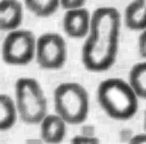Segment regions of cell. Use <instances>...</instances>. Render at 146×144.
Masks as SVG:
<instances>
[{
    "mask_svg": "<svg viewBox=\"0 0 146 144\" xmlns=\"http://www.w3.org/2000/svg\"><path fill=\"white\" fill-rule=\"evenodd\" d=\"M97 101L103 111L112 119L129 120L138 110V96L129 82L111 77L99 83Z\"/></svg>",
    "mask_w": 146,
    "mask_h": 144,
    "instance_id": "cell-1",
    "label": "cell"
},
{
    "mask_svg": "<svg viewBox=\"0 0 146 144\" xmlns=\"http://www.w3.org/2000/svg\"><path fill=\"white\" fill-rule=\"evenodd\" d=\"M54 107L67 125H80L89 115V94L76 82L60 83L54 90Z\"/></svg>",
    "mask_w": 146,
    "mask_h": 144,
    "instance_id": "cell-2",
    "label": "cell"
},
{
    "mask_svg": "<svg viewBox=\"0 0 146 144\" xmlns=\"http://www.w3.org/2000/svg\"><path fill=\"white\" fill-rule=\"evenodd\" d=\"M14 90L19 119L27 125H39L48 115L47 98L40 83L33 77H19Z\"/></svg>",
    "mask_w": 146,
    "mask_h": 144,
    "instance_id": "cell-3",
    "label": "cell"
},
{
    "mask_svg": "<svg viewBox=\"0 0 146 144\" xmlns=\"http://www.w3.org/2000/svg\"><path fill=\"white\" fill-rule=\"evenodd\" d=\"M119 41L88 35L81 50L83 67L92 73L108 70L116 60Z\"/></svg>",
    "mask_w": 146,
    "mask_h": 144,
    "instance_id": "cell-4",
    "label": "cell"
},
{
    "mask_svg": "<svg viewBox=\"0 0 146 144\" xmlns=\"http://www.w3.org/2000/svg\"><path fill=\"white\" fill-rule=\"evenodd\" d=\"M36 37L29 29L8 32L2 42V60L10 66H25L35 59Z\"/></svg>",
    "mask_w": 146,
    "mask_h": 144,
    "instance_id": "cell-5",
    "label": "cell"
},
{
    "mask_svg": "<svg viewBox=\"0 0 146 144\" xmlns=\"http://www.w3.org/2000/svg\"><path fill=\"white\" fill-rule=\"evenodd\" d=\"M35 60L39 67L46 70L63 68L67 60V45L65 39L56 32L42 33L36 39Z\"/></svg>",
    "mask_w": 146,
    "mask_h": 144,
    "instance_id": "cell-6",
    "label": "cell"
},
{
    "mask_svg": "<svg viewBox=\"0 0 146 144\" xmlns=\"http://www.w3.org/2000/svg\"><path fill=\"white\" fill-rule=\"evenodd\" d=\"M121 31V15L114 7H98L90 17L89 35L97 37L120 40Z\"/></svg>",
    "mask_w": 146,
    "mask_h": 144,
    "instance_id": "cell-7",
    "label": "cell"
},
{
    "mask_svg": "<svg viewBox=\"0 0 146 144\" xmlns=\"http://www.w3.org/2000/svg\"><path fill=\"white\" fill-rule=\"evenodd\" d=\"M91 14L83 7L65 10L62 26L65 34L72 39H86L90 32Z\"/></svg>",
    "mask_w": 146,
    "mask_h": 144,
    "instance_id": "cell-8",
    "label": "cell"
},
{
    "mask_svg": "<svg viewBox=\"0 0 146 144\" xmlns=\"http://www.w3.org/2000/svg\"><path fill=\"white\" fill-rule=\"evenodd\" d=\"M40 137L46 143H60L67 133V122L56 112L48 113L40 121Z\"/></svg>",
    "mask_w": 146,
    "mask_h": 144,
    "instance_id": "cell-9",
    "label": "cell"
},
{
    "mask_svg": "<svg viewBox=\"0 0 146 144\" xmlns=\"http://www.w3.org/2000/svg\"><path fill=\"white\" fill-rule=\"evenodd\" d=\"M23 5L18 0H1L0 28L5 32L19 28L23 23Z\"/></svg>",
    "mask_w": 146,
    "mask_h": 144,
    "instance_id": "cell-10",
    "label": "cell"
},
{
    "mask_svg": "<svg viewBox=\"0 0 146 144\" xmlns=\"http://www.w3.org/2000/svg\"><path fill=\"white\" fill-rule=\"evenodd\" d=\"M124 25L131 31L141 32L146 28V6L133 0L124 9Z\"/></svg>",
    "mask_w": 146,
    "mask_h": 144,
    "instance_id": "cell-11",
    "label": "cell"
},
{
    "mask_svg": "<svg viewBox=\"0 0 146 144\" xmlns=\"http://www.w3.org/2000/svg\"><path fill=\"white\" fill-rule=\"evenodd\" d=\"M17 118H19V116L15 99L2 93L0 95V130L7 132L15 126Z\"/></svg>",
    "mask_w": 146,
    "mask_h": 144,
    "instance_id": "cell-12",
    "label": "cell"
},
{
    "mask_svg": "<svg viewBox=\"0 0 146 144\" xmlns=\"http://www.w3.org/2000/svg\"><path fill=\"white\" fill-rule=\"evenodd\" d=\"M128 82L137 96L146 100V60L135 63L131 67Z\"/></svg>",
    "mask_w": 146,
    "mask_h": 144,
    "instance_id": "cell-13",
    "label": "cell"
},
{
    "mask_svg": "<svg viewBox=\"0 0 146 144\" xmlns=\"http://www.w3.org/2000/svg\"><path fill=\"white\" fill-rule=\"evenodd\" d=\"M24 5L36 17L46 18L57 11L60 7V0H24Z\"/></svg>",
    "mask_w": 146,
    "mask_h": 144,
    "instance_id": "cell-14",
    "label": "cell"
},
{
    "mask_svg": "<svg viewBox=\"0 0 146 144\" xmlns=\"http://www.w3.org/2000/svg\"><path fill=\"white\" fill-rule=\"evenodd\" d=\"M72 143H76V144H97L100 142L99 138L92 136V135H76L71 139Z\"/></svg>",
    "mask_w": 146,
    "mask_h": 144,
    "instance_id": "cell-15",
    "label": "cell"
},
{
    "mask_svg": "<svg viewBox=\"0 0 146 144\" xmlns=\"http://www.w3.org/2000/svg\"><path fill=\"white\" fill-rule=\"evenodd\" d=\"M87 0H60V7L64 10L83 8Z\"/></svg>",
    "mask_w": 146,
    "mask_h": 144,
    "instance_id": "cell-16",
    "label": "cell"
},
{
    "mask_svg": "<svg viewBox=\"0 0 146 144\" xmlns=\"http://www.w3.org/2000/svg\"><path fill=\"white\" fill-rule=\"evenodd\" d=\"M138 52L140 57L146 59V28L140 32V35L138 37Z\"/></svg>",
    "mask_w": 146,
    "mask_h": 144,
    "instance_id": "cell-17",
    "label": "cell"
},
{
    "mask_svg": "<svg viewBox=\"0 0 146 144\" xmlns=\"http://www.w3.org/2000/svg\"><path fill=\"white\" fill-rule=\"evenodd\" d=\"M130 143H133V144H137V143H146V132L144 130L143 133H138L136 135H133L130 139H129Z\"/></svg>",
    "mask_w": 146,
    "mask_h": 144,
    "instance_id": "cell-18",
    "label": "cell"
},
{
    "mask_svg": "<svg viewBox=\"0 0 146 144\" xmlns=\"http://www.w3.org/2000/svg\"><path fill=\"white\" fill-rule=\"evenodd\" d=\"M143 126H144V130L146 132V110L144 112V119H143Z\"/></svg>",
    "mask_w": 146,
    "mask_h": 144,
    "instance_id": "cell-19",
    "label": "cell"
},
{
    "mask_svg": "<svg viewBox=\"0 0 146 144\" xmlns=\"http://www.w3.org/2000/svg\"><path fill=\"white\" fill-rule=\"evenodd\" d=\"M136 1H138V2H140L141 5H144V6H146V0H136Z\"/></svg>",
    "mask_w": 146,
    "mask_h": 144,
    "instance_id": "cell-20",
    "label": "cell"
}]
</instances>
